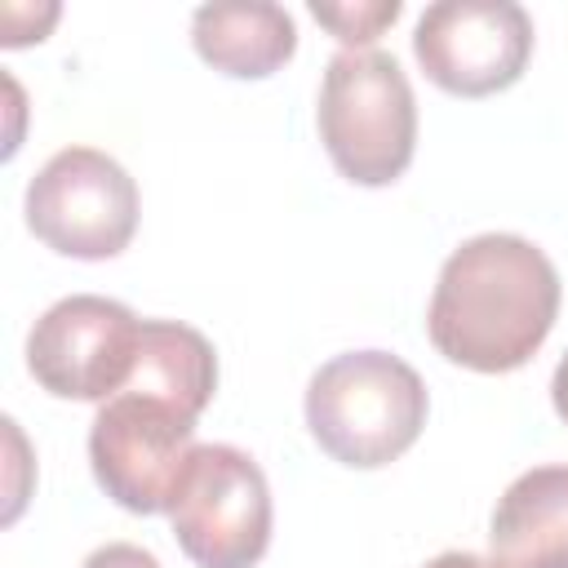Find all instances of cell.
<instances>
[{
  "instance_id": "6da1fadb",
  "label": "cell",
  "mask_w": 568,
  "mask_h": 568,
  "mask_svg": "<svg viewBox=\"0 0 568 568\" xmlns=\"http://www.w3.org/2000/svg\"><path fill=\"white\" fill-rule=\"evenodd\" d=\"M559 293V271L532 240L488 231L453 248L439 266L426 333L462 368L510 373L550 337Z\"/></svg>"
},
{
  "instance_id": "7a4b0ae2",
  "label": "cell",
  "mask_w": 568,
  "mask_h": 568,
  "mask_svg": "<svg viewBox=\"0 0 568 568\" xmlns=\"http://www.w3.org/2000/svg\"><path fill=\"white\" fill-rule=\"evenodd\" d=\"M306 426L333 462L377 470L417 444L426 426V382L390 351L333 355L306 386Z\"/></svg>"
},
{
  "instance_id": "3957f363",
  "label": "cell",
  "mask_w": 568,
  "mask_h": 568,
  "mask_svg": "<svg viewBox=\"0 0 568 568\" xmlns=\"http://www.w3.org/2000/svg\"><path fill=\"white\" fill-rule=\"evenodd\" d=\"M320 142L342 178L386 186L413 164L417 98L399 62L382 49H342L320 84Z\"/></svg>"
},
{
  "instance_id": "277c9868",
  "label": "cell",
  "mask_w": 568,
  "mask_h": 568,
  "mask_svg": "<svg viewBox=\"0 0 568 568\" xmlns=\"http://www.w3.org/2000/svg\"><path fill=\"white\" fill-rule=\"evenodd\" d=\"M195 413L182 404L124 386L111 395L89 426V462L102 493L133 515L173 510L178 479L195 448Z\"/></svg>"
},
{
  "instance_id": "5b68a950",
  "label": "cell",
  "mask_w": 568,
  "mask_h": 568,
  "mask_svg": "<svg viewBox=\"0 0 568 568\" xmlns=\"http://www.w3.org/2000/svg\"><path fill=\"white\" fill-rule=\"evenodd\" d=\"M169 519L195 568H253L271 546V488L262 466L235 444H195Z\"/></svg>"
},
{
  "instance_id": "8992f818",
  "label": "cell",
  "mask_w": 568,
  "mask_h": 568,
  "mask_svg": "<svg viewBox=\"0 0 568 568\" xmlns=\"http://www.w3.org/2000/svg\"><path fill=\"white\" fill-rule=\"evenodd\" d=\"M27 226L62 257H115L138 231V186L106 151L67 146L31 178Z\"/></svg>"
},
{
  "instance_id": "52a82bcc",
  "label": "cell",
  "mask_w": 568,
  "mask_h": 568,
  "mask_svg": "<svg viewBox=\"0 0 568 568\" xmlns=\"http://www.w3.org/2000/svg\"><path fill=\"white\" fill-rule=\"evenodd\" d=\"M142 320L111 297L71 293L53 302L27 333V368L58 399L120 395L138 368Z\"/></svg>"
},
{
  "instance_id": "ba28073f",
  "label": "cell",
  "mask_w": 568,
  "mask_h": 568,
  "mask_svg": "<svg viewBox=\"0 0 568 568\" xmlns=\"http://www.w3.org/2000/svg\"><path fill=\"white\" fill-rule=\"evenodd\" d=\"M413 53L453 98L510 89L532 58V18L515 0H439L417 18Z\"/></svg>"
},
{
  "instance_id": "9c48e42d",
  "label": "cell",
  "mask_w": 568,
  "mask_h": 568,
  "mask_svg": "<svg viewBox=\"0 0 568 568\" xmlns=\"http://www.w3.org/2000/svg\"><path fill=\"white\" fill-rule=\"evenodd\" d=\"M488 564L568 568V466H532L497 497Z\"/></svg>"
},
{
  "instance_id": "30bf717a",
  "label": "cell",
  "mask_w": 568,
  "mask_h": 568,
  "mask_svg": "<svg viewBox=\"0 0 568 568\" xmlns=\"http://www.w3.org/2000/svg\"><path fill=\"white\" fill-rule=\"evenodd\" d=\"M195 53L235 80H262L280 71L297 49V27L288 9L271 0H235V4H204L191 18Z\"/></svg>"
},
{
  "instance_id": "8fae6325",
  "label": "cell",
  "mask_w": 568,
  "mask_h": 568,
  "mask_svg": "<svg viewBox=\"0 0 568 568\" xmlns=\"http://www.w3.org/2000/svg\"><path fill=\"white\" fill-rule=\"evenodd\" d=\"M138 390H155L186 413H204L217 390V355L209 337L178 320H142V346L138 368L129 377Z\"/></svg>"
},
{
  "instance_id": "7c38bea8",
  "label": "cell",
  "mask_w": 568,
  "mask_h": 568,
  "mask_svg": "<svg viewBox=\"0 0 568 568\" xmlns=\"http://www.w3.org/2000/svg\"><path fill=\"white\" fill-rule=\"evenodd\" d=\"M399 0H359V4H311V18L320 22V27H328L346 49H364V44H373L395 18H399Z\"/></svg>"
},
{
  "instance_id": "4fadbf2b",
  "label": "cell",
  "mask_w": 568,
  "mask_h": 568,
  "mask_svg": "<svg viewBox=\"0 0 568 568\" xmlns=\"http://www.w3.org/2000/svg\"><path fill=\"white\" fill-rule=\"evenodd\" d=\"M80 568H160V559L133 541H111V546H98Z\"/></svg>"
},
{
  "instance_id": "5bb4252c",
  "label": "cell",
  "mask_w": 568,
  "mask_h": 568,
  "mask_svg": "<svg viewBox=\"0 0 568 568\" xmlns=\"http://www.w3.org/2000/svg\"><path fill=\"white\" fill-rule=\"evenodd\" d=\"M426 568H493V564L479 559V555H470V550H444V555H435Z\"/></svg>"
},
{
  "instance_id": "9a60e30c",
  "label": "cell",
  "mask_w": 568,
  "mask_h": 568,
  "mask_svg": "<svg viewBox=\"0 0 568 568\" xmlns=\"http://www.w3.org/2000/svg\"><path fill=\"white\" fill-rule=\"evenodd\" d=\"M550 399H555V413L568 422V355L559 359V368H555V377H550Z\"/></svg>"
}]
</instances>
